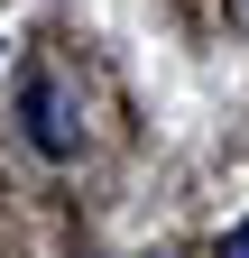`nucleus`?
Listing matches in <instances>:
<instances>
[{"instance_id":"nucleus-1","label":"nucleus","mask_w":249,"mask_h":258,"mask_svg":"<svg viewBox=\"0 0 249 258\" xmlns=\"http://www.w3.org/2000/svg\"><path fill=\"white\" fill-rule=\"evenodd\" d=\"M19 120H28V148H37V157H74V148H83L74 102H65L55 74H28V83H19Z\"/></svg>"},{"instance_id":"nucleus-2","label":"nucleus","mask_w":249,"mask_h":258,"mask_svg":"<svg viewBox=\"0 0 249 258\" xmlns=\"http://www.w3.org/2000/svg\"><path fill=\"white\" fill-rule=\"evenodd\" d=\"M222 258H249V221H240V231H231V240H222Z\"/></svg>"}]
</instances>
